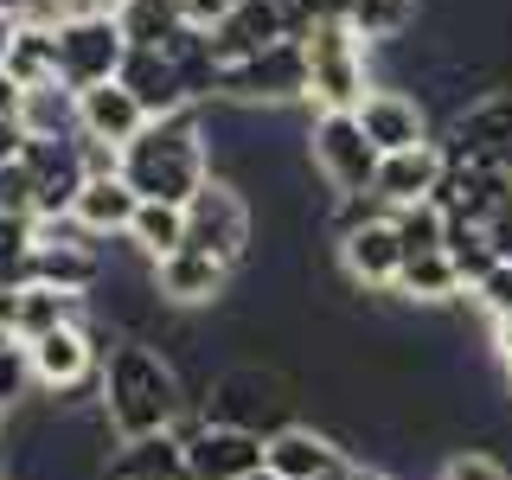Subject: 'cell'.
<instances>
[{"instance_id": "13", "label": "cell", "mask_w": 512, "mask_h": 480, "mask_svg": "<svg viewBox=\"0 0 512 480\" xmlns=\"http://www.w3.org/2000/svg\"><path fill=\"white\" fill-rule=\"evenodd\" d=\"M340 269H346L352 288H397V276H404V244H397L391 212L340 237Z\"/></svg>"}, {"instance_id": "18", "label": "cell", "mask_w": 512, "mask_h": 480, "mask_svg": "<svg viewBox=\"0 0 512 480\" xmlns=\"http://www.w3.org/2000/svg\"><path fill=\"white\" fill-rule=\"evenodd\" d=\"M122 84H128V96H135L141 109H148V122H167V116H180V109H199L192 90H186V77H180V64H173L167 52H128Z\"/></svg>"}, {"instance_id": "36", "label": "cell", "mask_w": 512, "mask_h": 480, "mask_svg": "<svg viewBox=\"0 0 512 480\" xmlns=\"http://www.w3.org/2000/svg\"><path fill=\"white\" fill-rule=\"evenodd\" d=\"M20 103H26V90L13 84L7 71H0V116H20Z\"/></svg>"}, {"instance_id": "40", "label": "cell", "mask_w": 512, "mask_h": 480, "mask_svg": "<svg viewBox=\"0 0 512 480\" xmlns=\"http://www.w3.org/2000/svg\"><path fill=\"white\" fill-rule=\"evenodd\" d=\"M352 474H359V480H397V474H384V468H359V461H352Z\"/></svg>"}, {"instance_id": "41", "label": "cell", "mask_w": 512, "mask_h": 480, "mask_svg": "<svg viewBox=\"0 0 512 480\" xmlns=\"http://www.w3.org/2000/svg\"><path fill=\"white\" fill-rule=\"evenodd\" d=\"M320 480H359V474H352V461H346V468H333V474H320Z\"/></svg>"}, {"instance_id": "4", "label": "cell", "mask_w": 512, "mask_h": 480, "mask_svg": "<svg viewBox=\"0 0 512 480\" xmlns=\"http://www.w3.org/2000/svg\"><path fill=\"white\" fill-rule=\"evenodd\" d=\"M288 391H295V378L276 372V365H224L199 404L212 410V423L276 436V429H288Z\"/></svg>"}, {"instance_id": "38", "label": "cell", "mask_w": 512, "mask_h": 480, "mask_svg": "<svg viewBox=\"0 0 512 480\" xmlns=\"http://www.w3.org/2000/svg\"><path fill=\"white\" fill-rule=\"evenodd\" d=\"M13 39H20V20L0 13V71H7V58H13Z\"/></svg>"}, {"instance_id": "9", "label": "cell", "mask_w": 512, "mask_h": 480, "mask_svg": "<svg viewBox=\"0 0 512 480\" xmlns=\"http://www.w3.org/2000/svg\"><path fill=\"white\" fill-rule=\"evenodd\" d=\"M205 39H212L218 71H231V64L269 52V45L295 39V13H288V0H237V7L224 13V26H212Z\"/></svg>"}, {"instance_id": "12", "label": "cell", "mask_w": 512, "mask_h": 480, "mask_svg": "<svg viewBox=\"0 0 512 480\" xmlns=\"http://www.w3.org/2000/svg\"><path fill=\"white\" fill-rule=\"evenodd\" d=\"M231 276H237L231 263H218V256H205V250H192V244L154 263V288H160L167 308H212L224 288H231Z\"/></svg>"}, {"instance_id": "21", "label": "cell", "mask_w": 512, "mask_h": 480, "mask_svg": "<svg viewBox=\"0 0 512 480\" xmlns=\"http://www.w3.org/2000/svg\"><path fill=\"white\" fill-rule=\"evenodd\" d=\"M20 128H26L32 141H77V90L64 84V77H52V84H39V90H26Z\"/></svg>"}, {"instance_id": "35", "label": "cell", "mask_w": 512, "mask_h": 480, "mask_svg": "<svg viewBox=\"0 0 512 480\" xmlns=\"http://www.w3.org/2000/svg\"><path fill=\"white\" fill-rule=\"evenodd\" d=\"M487 237H493V250H500V263H512V199L487 218Z\"/></svg>"}, {"instance_id": "24", "label": "cell", "mask_w": 512, "mask_h": 480, "mask_svg": "<svg viewBox=\"0 0 512 480\" xmlns=\"http://www.w3.org/2000/svg\"><path fill=\"white\" fill-rule=\"evenodd\" d=\"M461 269L448 263V250H429V256H410L404 263V276H397L391 295H404L410 308H442V301H455L461 295Z\"/></svg>"}, {"instance_id": "8", "label": "cell", "mask_w": 512, "mask_h": 480, "mask_svg": "<svg viewBox=\"0 0 512 480\" xmlns=\"http://www.w3.org/2000/svg\"><path fill=\"white\" fill-rule=\"evenodd\" d=\"M128 64V39L116 20H64L58 26V77L71 90L116 84Z\"/></svg>"}, {"instance_id": "16", "label": "cell", "mask_w": 512, "mask_h": 480, "mask_svg": "<svg viewBox=\"0 0 512 480\" xmlns=\"http://www.w3.org/2000/svg\"><path fill=\"white\" fill-rule=\"evenodd\" d=\"M186 461H192V480H250L263 468V436L231 429V423H205L186 442Z\"/></svg>"}, {"instance_id": "20", "label": "cell", "mask_w": 512, "mask_h": 480, "mask_svg": "<svg viewBox=\"0 0 512 480\" xmlns=\"http://www.w3.org/2000/svg\"><path fill=\"white\" fill-rule=\"evenodd\" d=\"M103 480H192V461L186 448L160 429V436H135V442H116L109 455V474Z\"/></svg>"}, {"instance_id": "7", "label": "cell", "mask_w": 512, "mask_h": 480, "mask_svg": "<svg viewBox=\"0 0 512 480\" xmlns=\"http://www.w3.org/2000/svg\"><path fill=\"white\" fill-rule=\"evenodd\" d=\"M218 103L231 109H276V103H308V52L301 39H282L269 52L231 64L218 84Z\"/></svg>"}, {"instance_id": "31", "label": "cell", "mask_w": 512, "mask_h": 480, "mask_svg": "<svg viewBox=\"0 0 512 480\" xmlns=\"http://www.w3.org/2000/svg\"><path fill=\"white\" fill-rule=\"evenodd\" d=\"M436 480H512L506 474V461H493V455H480V448H461V455H448Z\"/></svg>"}, {"instance_id": "34", "label": "cell", "mask_w": 512, "mask_h": 480, "mask_svg": "<svg viewBox=\"0 0 512 480\" xmlns=\"http://www.w3.org/2000/svg\"><path fill=\"white\" fill-rule=\"evenodd\" d=\"M26 128H20V116H0V167H13V160H26Z\"/></svg>"}, {"instance_id": "25", "label": "cell", "mask_w": 512, "mask_h": 480, "mask_svg": "<svg viewBox=\"0 0 512 480\" xmlns=\"http://www.w3.org/2000/svg\"><path fill=\"white\" fill-rule=\"evenodd\" d=\"M416 20H423V0H352L346 7V26L365 45H397Z\"/></svg>"}, {"instance_id": "26", "label": "cell", "mask_w": 512, "mask_h": 480, "mask_svg": "<svg viewBox=\"0 0 512 480\" xmlns=\"http://www.w3.org/2000/svg\"><path fill=\"white\" fill-rule=\"evenodd\" d=\"M7 77H13L20 90L52 84V77H58V26H26V20H20V39H13Z\"/></svg>"}, {"instance_id": "23", "label": "cell", "mask_w": 512, "mask_h": 480, "mask_svg": "<svg viewBox=\"0 0 512 480\" xmlns=\"http://www.w3.org/2000/svg\"><path fill=\"white\" fill-rule=\"evenodd\" d=\"M116 26H122L128 52H160V45L186 26V0H122Z\"/></svg>"}, {"instance_id": "43", "label": "cell", "mask_w": 512, "mask_h": 480, "mask_svg": "<svg viewBox=\"0 0 512 480\" xmlns=\"http://www.w3.org/2000/svg\"><path fill=\"white\" fill-rule=\"evenodd\" d=\"M7 416H13V410H7V404H0V436H7Z\"/></svg>"}, {"instance_id": "19", "label": "cell", "mask_w": 512, "mask_h": 480, "mask_svg": "<svg viewBox=\"0 0 512 480\" xmlns=\"http://www.w3.org/2000/svg\"><path fill=\"white\" fill-rule=\"evenodd\" d=\"M135 212H141V192L128 186L122 173H109V180H84V192H77V205H71V224L90 231L96 244H116V237H128Z\"/></svg>"}, {"instance_id": "29", "label": "cell", "mask_w": 512, "mask_h": 480, "mask_svg": "<svg viewBox=\"0 0 512 480\" xmlns=\"http://www.w3.org/2000/svg\"><path fill=\"white\" fill-rule=\"evenodd\" d=\"M26 391H39L32 384V359H26V346H0V404H20Z\"/></svg>"}, {"instance_id": "3", "label": "cell", "mask_w": 512, "mask_h": 480, "mask_svg": "<svg viewBox=\"0 0 512 480\" xmlns=\"http://www.w3.org/2000/svg\"><path fill=\"white\" fill-rule=\"evenodd\" d=\"M301 52H308V103L320 116L359 109L365 96H372V71H365L372 45H365L346 20H314L301 32Z\"/></svg>"}, {"instance_id": "32", "label": "cell", "mask_w": 512, "mask_h": 480, "mask_svg": "<svg viewBox=\"0 0 512 480\" xmlns=\"http://www.w3.org/2000/svg\"><path fill=\"white\" fill-rule=\"evenodd\" d=\"M77 160H84L90 180H109V173H122V148H109V141H90V135H77Z\"/></svg>"}, {"instance_id": "5", "label": "cell", "mask_w": 512, "mask_h": 480, "mask_svg": "<svg viewBox=\"0 0 512 480\" xmlns=\"http://www.w3.org/2000/svg\"><path fill=\"white\" fill-rule=\"evenodd\" d=\"M250 231H256V212H250V199H244V186H237V180L212 173V180L192 192V205H186V244L192 250H205V256H218V263L244 269L250 263Z\"/></svg>"}, {"instance_id": "27", "label": "cell", "mask_w": 512, "mask_h": 480, "mask_svg": "<svg viewBox=\"0 0 512 480\" xmlns=\"http://www.w3.org/2000/svg\"><path fill=\"white\" fill-rule=\"evenodd\" d=\"M442 250H448V263L461 269V282H487L493 269H500V250H493V237H487V224H468V218H448V237H442Z\"/></svg>"}, {"instance_id": "30", "label": "cell", "mask_w": 512, "mask_h": 480, "mask_svg": "<svg viewBox=\"0 0 512 480\" xmlns=\"http://www.w3.org/2000/svg\"><path fill=\"white\" fill-rule=\"evenodd\" d=\"M468 301H474V308L487 314V320H506V314H512V263H500L487 282H474V288H468Z\"/></svg>"}, {"instance_id": "14", "label": "cell", "mask_w": 512, "mask_h": 480, "mask_svg": "<svg viewBox=\"0 0 512 480\" xmlns=\"http://www.w3.org/2000/svg\"><path fill=\"white\" fill-rule=\"evenodd\" d=\"M263 468L282 480H320V474L346 468V448L314 423H288L276 436H263Z\"/></svg>"}, {"instance_id": "15", "label": "cell", "mask_w": 512, "mask_h": 480, "mask_svg": "<svg viewBox=\"0 0 512 480\" xmlns=\"http://www.w3.org/2000/svg\"><path fill=\"white\" fill-rule=\"evenodd\" d=\"M442 173H448V154L436 148V141H429V148L384 154V160H378V186H372V199L384 205V212H404V205H423V199H436Z\"/></svg>"}, {"instance_id": "17", "label": "cell", "mask_w": 512, "mask_h": 480, "mask_svg": "<svg viewBox=\"0 0 512 480\" xmlns=\"http://www.w3.org/2000/svg\"><path fill=\"white\" fill-rule=\"evenodd\" d=\"M148 128V109L128 96V84H96V90H77V135L90 141H109V148H128V141Z\"/></svg>"}, {"instance_id": "33", "label": "cell", "mask_w": 512, "mask_h": 480, "mask_svg": "<svg viewBox=\"0 0 512 480\" xmlns=\"http://www.w3.org/2000/svg\"><path fill=\"white\" fill-rule=\"evenodd\" d=\"M52 7L64 13V20H116L122 0H52Z\"/></svg>"}, {"instance_id": "2", "label": "cell", "mask_w": 512, "mask_h": 480, "mask_svg": "<svg viewBox=\"0 0 512 480\" xmlns=\"http://www.w3.org/2000/svg\"><path fill=\"white\" fill-rule=\"evenodd\" d=\"M218 173L212 141H205V109H180L167 122H148L135 141L122 148V180L141 199H167V205H192V192Z\"/></svg>"}, {"instance_id": "11", "label": "cell", "mask_w": 512, "mask_h": 480, "mask_svg": "<svg viewBox=\"0 0 512 480\" xmlns=\"http://www.w3.org/2000/svg\"><path fill=\"white\" fill-rule=\"evenodd\" d=\"M359 128L365 141H372L378 154H404V148H429V109L416 103L410 90H391V84H372V96H365L359 109Z\"/></svg>"}, {"instance_id": "37", "label": "cell", "mask_w": 512, "mask_h": 480, "mask_svg": "<svg viewBox=\"0 0 512 480\" xmlns=\"http://www.w3.org/2000/svg\"><path fill=\"white\" fill-rule=\"evenodd\" d=\"M493 352H500V365L512 372V314H506V320H493Z\"/></svg>"}, {"instance_id": "45", "label": "cell", "mask_w": 512, "mask_h": 480, "mask_svg": "<svg viewBox=\"0 0 512 480\" xmlns=\"http://www.w3.org/2000/svg\"><path fill=\"white\" fill-rule=\"evenodd\" d=\"M0 480H20V474H0Z\"/></svg>"}, {"instance_id": "39", "label": "cell", "mask_w": 512, "mask_h": 480, "mask_svg": "<svg viewBox=\"0 0 512 480\" xmlns=\"http://www.w3.org/2000/svg\"><path fill=\"white\" fill-rule=\"evenodd\" d=\"M32 7H39V0H0V13H13V20H26Z\"/></svg>"}, {"instance_id": "22", "label": "cell", "mask_w": 512, "mask_h": 480, "mask_svg": "<svg viewBox=\"0 0 512 480\" xmlns=\"http://www.w3.org/2000/svg\"><path fill=\"white\" fill-rule=\"evenodd\" d=\"M122 244L135 250V256H148V263H160V256H173V250H186V205L141 199V212H135V224H128Z\"/></svg>"}, {"instance_id": "28", "label": "cell", "mask_w": 512, "mask_h": 480, "mask_svg": "<svg viewBox=\"0 0 512 480\" xmlns=\"http://www.w3.org/2000/svg\"><path fill=\"white\" fill-rule=\"evenodd\" d=\"M397 224V244H404V263L410 256H429V250H442V237H448V212L436 199H423V205H404V212H391Z\"/></svg>"}, {"instance_id": "1", "label": "cell", "mask_w": 512, "mask_h": 480, "mask_svg": "<svg viewBox=\"0 0 512 480\" xmlns=\"http://www.w3.org/2000/svg\"><path fill=\"white\" fill-rule=\"evenodd\" d=\"M192 404L180 365L167 359L154 340H116L103 359V416L116 429V442L160 436L173 429V416Z\"/></svg>"}, {"instance_id": "6", "label": "cell", "mask_w": 512, "mask_h": 480, "mask_svg": "<svg viewBox=\"0 0 512 480\" xmlns=\"http://www.w3.org/2000/svg\"><path fill=\"white\" fill-rule=\"evenodd\" d=\"M308 160H314V173L333 186V199H359V192H372L378 186V148L365 141V128L352 109H333V116H314L308 128Z\"/></svg>"}, {"instance_id": "42", "label": "cell", "mask_w": 512, "mask_h": 480, "mask_svg": "<svg viewBox=\"0 0 512 480\" xmlns=\"http://www.w3.org/2000/svg\"><path fill=\"white\" fill-rule=\"evenodd\" d=\"M250 480H282V474H269V468H256V474H250Z\"/></svg>"}, {"instance_id": "44", "label": "cell", "mask_w": 512, "mask_h": 480, "mask_svg": "<svg viewBox=\"0 0 512 480\" xmlns=\"http://www.w3.org/2000/svg\"><path fill=\"white\" fill-rule=\"evenodd\" d=\"M506 397H512V372H506Z\"/></svg>"}, {"instance_id": "10", "label": "cell", "mask_w": 512, "mask_h": 480, "mask_svg": "<svg viewBox=\"0 0 512 480\" xmlns=\"http://www.w3.org/2000/svg\"><path fill=\"white\" fill-rule=\"evenodd\" d=\"M442 154L448 160H493V167H500L512 154V90H487V96H474L468 109H455Z\"/></svg>"}]
</instances>
